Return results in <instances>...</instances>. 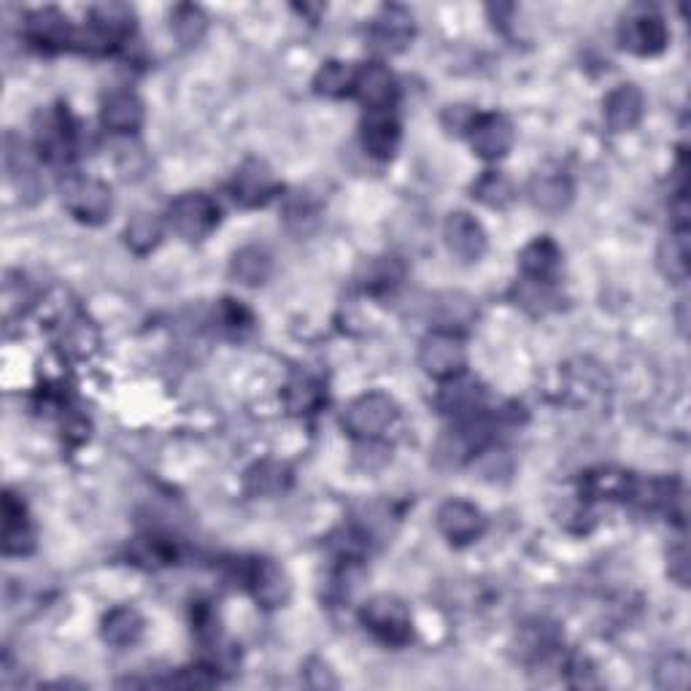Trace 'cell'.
<instances>
[{
  "mask_svg": "<svg viewBox=\"0 0 691 691\" xmlns=\"http://www.w3.org/2000/svg\"><path fill=\"white\" fill-rule=\"evenodd\" d=\"M159 241H163V225H159V219L154 217V214L138 212L136 217L127 222L125 243L130 252L141 254L143 257V254L154 252V248L159 246Z\"/></svg>",
  "mask_w": 691,
  "mask_h": 691,
  "instance_id": "cell-35",
  "label": "cell"
},
{
  "mask_svg": "<svg viewBox=\"0 0 691 691\" xmlns=\"http://www.w3.org/2000/svg\"><path fill=\"white\" fill-rule=\"evenodd\" d=\"M36 549V535L27 524V513L22 500H16L11 491L3 497V554L22 556Z\"/></svg>",
  "mask_w": 691,
  "mask_h": 691,
  "instance_id": "cell-19",
  "label": "cell"
},
{
  "mask_svg": "<svg viewBox=\"0 0 691 691\" xmlns=\"http://www.w3.org/2000/svg\"><path fill=\"white\" fill-rule=\"evenodd\" d=\"M473 197L478 203L489 208H508L513 201H516V187L500 170H486V174L478 176V181L473 184Z\"/></svg>",
  "mask_w": 691,
  "mask_h": 691,
  "instance_id": "cell-33",
  "label": "cell"
},
{
  "mask_svg": "<svg viewBox=\"0 0 691 691\" xmlns=\"http://www.w3.org/2000/svg\"><path fill=\"white\" fill-rule=\"evenodd\" d=\"M406 279V265L400 257H375L364 265L362 286L370 295H389Z\"/></svg>",
  "mask_w": 691,
  "mask_h": 691,
  "instance_id": "cell-30",
  "label": "cell"
},
{
  "mask_svg": "<svg viewBox=\"0 0 691 691\" xmlns=\"http://www.w3.org/2000/svg\"><path fill=\"white\" fill-rule=\"evenodd\" d=\"M284 402L295 417L317 413L324 402V384L319 379H313L311 373L292 375V381L284 389Z\"/></svg>",
  "mask_w": 691,
  "mask_h": 691,
  "instance_id": "cell-28",
  "label": "cell"
},
{
  "mask_svg": "<svg viewBox=\"0 0 691 691\" xmlns=\"http://www.w3.org/2000/svg\"><path fill=\"white\" fill-rule=\"evenodd\" d=\"M143 116H146V108H143L141 98L136 92H112V95L103 101L101 108V119L108 130L116 132V136H130L138 127L143 125Z\"/></svg>",
  "mask_w": 691,
  "mask_h": 691,
  "instance_id": "cell-21",
  "label": "cell"
},
{
  "mask_svg": "<svg viewBox=\"0 0 691 691\" xmlns=\"http://www.w3.org/2000/svg\"><path fill=\"white\" fill-rule=\"evenodd\" d=\"M143 627H146V624H143V616L136 607L119 605L103 616L101 632L103 640H106L108 645H114V649H130V645H136L138 640H141Z\"/></svg>",
  "mask_w": 691,
  "mask_h": 691,
  "instance_id": "cell-23",
  "label": "cell"
},
{
  "mask_svg": "<svg viewBox=\"0 0 691 691\" xmlns=\"http://www.w3.org/2000/svg\"><path fill=\"white\" fill-rule=\"evenodd\" d=\"M645 114V98L638 85H618L602 101V116L607 130L629 132L640 125Z\"/></svg>",
  "mask_w": 691,
  "mask_h": 691,
  "instance_id": "cell-17",
  "label": "cell"
},
{
  "mask_svg": "<svg viewBox=\"0 0 691 691\" xmlns=\"http://www.w3.org/2000/svg\"><path fill=\"white\" fill-rule=\"evenodd\" d=\"M656 265L673 284H683L689 279V230H676L660 243Z\"/></svg>",
  "mask_w": 691,
  "mask_h": 691,
  "instance_id": "cell-26",
  "label": "cell"
},
{
  "mask_svg": "<svg viewBox=\"0 0 691 691\" xmlns=\"http://www.w3.org/2000/svg\"><path fill=\"white\" fill-rule=\"evenodd\" d=\"M670 565H667V573H670V578L676 580L678 586H687L689 584V554H687V546H676V549H670Z\"/></svg>",
  "mask_w": 691,
  "mask_h": 691,
  "instance_id": "cell-43",
  "label": "cell"
},
{
  "mask_svg": "<svg viewBox=\"0 0 691 691\" xmlns=\"http://www.w3.org/2000/svg\"><path fill=\"white\" fill-rule=\"evenodd\" d=\"M618 41L638 57H656L670 43V30L662 14L651 5H632L618 22Z\"/></svg>",
  "mask_w": 691,
  "mask_h": 691,
  "instance_id": "cell-1",
  "label": "cell"
},
{
  "mask_svg": "<svg viewBox=\"0 0 691 691\" xmlns=\"http://www.w3.org/2000/svg\"><path fill=\"white\" fill-rule=\"evenodd\" d=\"M481 397H484V389L475 381L457 375L440 392L438 406L444 413H473L481 406Z\"/></svg>",
  "mask_w": 691,
  "mask_h": 691,
  "instance_id": "cell-34",
  "label": "cell"
},
{
  "mask_svg": "<svg viewBox=\"0 0 691 691\" xmlns=\"http://www.w3.org/2000/svg\"><path fill=\"white\" fill-rule=\"evenodd\" d=\"M364 629L386 645H406L413 635V618L406 602L395 594H375L359 611Z\"/></svg>",
  "mask_w": 691,
  "mask_h": 691,
  "instance_id": "cell-3",
  "label": "cell"
},
{
  "mask_svg": "<svg viewBox=\"0 0 691 691\" xmlns=\"http://www.w3.org/2000/svg\"><path fill=\"white\" fill-rule=\"evenodd\" d=\"M33 136H36V152L41 154L47 163L60 165L74 154L76 127L68 108H41V112L36 114V121H33Z\"/></svg>",
  "mask_w": 691,
  "mask_h": 691,
  "instance_id": "cell-5",
  "label": "cell"
},
{
  "mask_svg": "<svg viewBox=\"0 0 691 691\" xmlns=\"http://www.w3.org/2000/svg\"><path fill=\"white\" fill-rule=\"evenodd\" d=\"M573 181L565 170L543 168L535 170L527 184V197L538 212L562 214L573 203Z\"/></svg>",
  "mask_w": 691,
  "mask_h": 691,
  "instance_id": "cell-13",
  "label": "cell"
},
{
  "mask_svg": "<svg viewBox=\"0 0 691 691\" xmlns=\"http://www.w3.org/2000/svg\"><path fill=\"white\" fill-rule=\"evenodd\" d=\"M170 228L184 241H206L219 225V206L206 192H184L168 208Z\"/></svg>",
  "mask_w": 691,
  "mask_h": 691,
  "instance_id": "cell-4",
  "label": "cell"
},
{
  "mask_svg": "<svg viewBox=\"0 0 691 691\" xmlns=\"http://www.w3.org/2000/svg\"><path fill=\"white\" fill-rule=\"evenodd\" d=\"M290 484L292 470L281 462H257L246 473V491L254 497H279Z\"/></svg>",
  "mask_w": 691,
  "mask_h": 691,
  "instance_id": "cell-31",
  "label": "cell"
},
{
  "mask_svg": "<svg viewBox=\"0 0 691 691\" xmlns=\"http://www.w3.org/2000/svg\"><path fill=\"white\" fill-rule=\"evenodd\" d=\"M248 589H252L254 600L263 607L273 611V607H284L292 597V580L286 576L284 567L273 560H257L252 562L246 573Z\"/></svg>",
  "mask_w": 691,
  "mask_h": 691,
  "instance_id": "cell-14",
  "label": "cell"
},
{
  "mask_svg": "<svg viewBox=\"0 0 691 691\" xmlns=\"http://www.w3.org/2000/svg\"><path fill=\"white\" fill-rule=\"evenodd\" d=\"M419 364L427 375L440 381H451L468 368V348L457 333L435 330L419 344Z\"/></svg>",
  "mask_w": 691,
  "mask_h": 691,
  "instance_id": "cell-7",
  "label": "cell"
},
{
  "mask_svg": "<svg viewBox=\"0 0 691 691\" xmlns=\"http://www.w3.org/2000/svg\"><path fill=\"white\" fill-rule=\"evenodd\" d=\"M413 14L402 5H384L368 27V43L379 54H400L413 41Z\"/></svg>",
  "mask_w": 691,
  "mask_h": 691,
  "instance_id": "cell-8",
  "label": "cell"
},
{
  "mask_svg": "<svg viewBox=\"0 0 691 691\" xmlns=\"http://www.w3.org/2000/svg\"><path fill=\"white\" fill-rule=\"evenodd\" d=\"M513 141H516V132L511 119L502 114H481L470 127V146L484 159H502L511 152Z\"/></svg>",
  "mask_w": 691,
  "mask_h": 691,
  "instance_id": "cell-12",
  "label": "cell"
},
{
  "mask_svg": "<svg viewBox=\"0 0 691 691\" xmlns=\"http://www.w3.org/2000/svg\"><path fill=\"white\" fill-rule=\"evenodd\" d=\"M475 116L478 114H473V108L470 106H449L444 112V125L449 132H470Z\"/></svg>",
  "mask_w": 691,
  "mask_h": 691,
  "instance_id": "cell-42",
  "label": "cell"
},
{
  "mask_svg": "<svg viewBox=\"0 0 691 691\" xmlns=\"http://www.w3.org/2000/svg\"><path fill=\"white\" fill-rule=\"evenodd\" d=\"M430 313H433V319L438 322L440 330L455 333V328L460 330L473 324V319L478 317V308H475V303L470 300L468 295H462V292H444V295L435 297Z\"/></svg>",
  "mask_w": 691,
  "mask_h": 691,
  "instance_id": "cell-27",
  "label": "cell"
},
{
  "mask_svg": "<svg viewBox=\"0 0 691 691\" xmlns=\"http://www.w3.org/2000/svg\"><path fill=\"white\" fill-rule=\"evenodd\" d=\"M562 265V248L551 241L549 235H540L529 241L519 254V268H522L524 279L535 281H551Z\"/></svg>",
  "mask_w": 691,
  "mask_h": 691,
  "instance_id": "cell-22",
  "label": "cell"
},
{
  "mask_svg": "<svg viewBox=\"0 0 691 691\" xmlns=\"http://www.w3.org/2000/svg\"><path fill=\"white\" fill-rule=\"evenodd\" d=\"M284 222L290 230L308 232L313 228V225L319 222V206L306 195V192H297L295 197H290V201H286Z\"/></svg>",
  "mask_w": 691,
  "mask_h": 691,
  "instance_id": "cell-38",
  "label": "cell"
},
{
  "mask_svg": "<svg viewBox=\"0 0 691 691\" xmlns=\"http://www.w3.org/2000/svg\"><path fill=\"white\" fill-rule=\"evenodd\" d=\"M219 313H222L225 328H230V330H241V328H248V324H252V313L232 300H225L222 306H219Z\"/></svg>",
  "mask_w": 691,
  "mask_h": 691,
  "instance_id": "cell-44",
  "label": "cell"
},
{
  "mask_svg": "<svg viewBox=\"0 0 691 691\" xmlns=\"http://www.w3.org/2000/svg\"><path fill=\"white\" fill-rule=\"evenodd\" d=\"M354 76H357V71L348 68L346 63L333 60V63H324L322 68H319L313 87H317L319 95L324 98H344L348 92H354Z\"/></svg>",
  "mask_w": 691,
  "mask_h": 691,
  "instance_id": "cell-36",
  "label": "cell"
},
{
  "mask_svg": "<svg viewBox=\"0 0 691 691\" xmlns=\"http://www.w3.org/2000/svg\"><path fill=\"white\" fill-rule=\"evenodd\" d=\"M273 273V257L265 246H243L232 254L230 276L243 286H259Z\"/></svg>",
  "mask_w": 691,
  "mask_h": 691,
  "instance_id": "cell-24",
  "label": "cell"
},
{
  "mask_svg": "<svg viewBox=\"0 0 691 691\" xmlns=\"http://www.w3.org/2000/svg\"><path fill=\"white\" fill-rule=\"evenodd\" d=\"M176 556L174 546L165 538H141V543L136 546V560L146 567H157V565H168Z\"/></svg>",
  "mask_w": 691,
  "mask_h": 691,
  "instance_id": "cell-41",
  "label": "cell"
},
{
  "mask_svg": "<svg viewBox=\"0 0 691 691\" xmlns=\"http://www.w3.org/2000/svg\"><path fill=\"white\" fill-rule=\"evenodd\" d=\"M5 174L9 181L22 192V197L33 195L36 197L41 192V181H38L36 165L27 157V149L20 138L5 136Z\"/></svg>",
  "mask_w": 691,
  "mask_h": 691,
  "instance_id": "cell-25",
  "label": "cell"
},
{
  "mask_svg": "<svg viewBox=\"0 0 691 691\" xmlns=\"http://www.w3.org/2000/svg\"><path fill=\"white\" fill-rule=\"evenodd\" d=\"M279 190L281 184L276 179L273 168L268 163H263V159H246L230 181L232 201L243 208L268 206L279 195Z\"/></svg>",
  "mask_w": 691,
  "mask_h": 691,
  "instance_id": "cell-9",
  "label": "cell"
},
{
  "mask_svg": "<svg viewBox=\"0 0 691 691\" xmlns=\"http://www.w3.org/2000/svg\"><path fill=\"white\" fill-rule=\"evenodd\" d=\"M208 20L197 5H176L174 16H170V30L179 38L184 47H192V43L201 41L206 36Z\"/></svg>",
  "mask_w": 691,
  "mask_h": 691,
  "instance_id": "cell-37",
  "label": "cell"
},
{
  "mask_svg": "<svg viewBox=\"0 0 691 691\" xmlns=\"http://www.w3.org/2000/svg\"><path fill=\"white\" fill-rule=\"evenodd\" d=\"M440 535L455 546H468L478 540L486 529V519L481 508L468 500H446L435 513Z\"/></svg>",
  "mask_w": 691,
  "mask_h": 691,
  "instance_id": "cell-10",
  "label": "cell"
},
{
  "mask_svg": "<svg viewBox=\"0 0 691 691\" xmlns=\"http://www.w3.org/2000/svg\"><path fill=\"white\" fill-rule=\"evenodd\" d=\"M516 300L522 303L524 308H533V311H546L549 303H556V295L554 290H551V281L524 279L522 284L516 286Z\"/></svg>",
  "mask_w": 691,
  "mask_h": 691,
  "instance_id": "cell-40",
  "label": "cell"
},
{
  "mask_svg": "<svg viewBox=\"0 0 691 691\" xmlns=\"http://www.w3.org/2000/svg\"><path fill=\"white\" fill-rule=\"evenodd\" d=\"M689 670L691 667H689L687 656H681V654L665 656V660L656 665V687L667 689V691L689 689V681H691Z\"/></svg>",
  "mask_w": 691,
  "mask_h": 691,
  "instance_id": "cell-39",
  "label": "cell"
},
{
  "mask_svg": "<svg viewBox=\"0 0 691 691\" xmlns=\"http://www.w3.org/2000/svg\"><path fill=\"white\" fill-rule=\"evenodd\" d=\"M444 241L460 263H478L486 254V230L473 214L451 212L444 225Z\"/></svg>",
  "mask_w": 691,
  "mask_h": 691,
  "instance_id": "cell-11",
  "label": "cell"
},
{
  "mask_svg": "<svg viewBox=\"0 0 691 691\" xmlns=\"http://www.w3.org/2000/svg\"><path fill=\"white\" fill-rule=\"evenodd\" d=\"M635 484L638 481L632 478L629 473L616 468H600V470H591L584 481V489L589 491L594 500H627L632 497Z\"/></svg>",
  "mask_w": 691,
  "mask_h": 691,
  "instance_id": "cell-29",
  "label": "cell"
},
{
  "mask_svg": "<svg viewBox=\"0 0 691 691\" xmlns=\"http://www.w3.org/2000/svg\"><path fill=\"white\" fill-rule=\"evenodd\" d=\"M354 95L359 98L368 112H389L397 95V81L392 71L381 63H368L357 68L354 76Z\"/></svg>",
  "mask_w": 691,
  "mask_h": 691,
  "instance_id": "cell-15",
  "label": "cell"
},
{
  "mask_svg": "<svg viewBox=\"0 0 691 691\" xmlns=\"http://www.w3.org/2000/svg\"><path fill=\"white\" fill-rule=\"evenodd\" d=\"M362 146L370 157L389 159L400 146V125L389 112H368L362 121Z\"/></svg>",
  "mask_w": 691,
  "mask_h": 691,
  "instance_id": "cell-20",
  "label": "cell"
},
{
  "mask_svg": "<svg viewBox=\"0 0 691 691\" xmlns=\"http://www.w3.org/2000/svg\"><path fill=\"white\" fill-rule=\"evenodd\" d=\"M60 192H63V206L68 208V214H74L79 222L103 225L112 217V190H108V184H103L101 179L71 176Z\"/></svg>",
  "mask_w": 691,
  "mask_h": 691,
  "instance_id": "cell-6",
  "label": "cell"
},
{
  "mask_svg": "<svg viewBox=\"0 0 691 691\" xmlns=\"http://www.w3.org/2000/svg\"><path fill=\"white\" fill-rule=\"evenodd\" d=\"M397 422V402L384 392H364L357 400L348 402L344 413V430L351 438L375 444L389 433L392 424Z\"/></svg>",
  "mask_w": 691,
  "mask_h": 691,
  "instance_id": "cell-2",
  "label": "cell"
},
{
  "mask_svg": "<svg viewBox=\"0 0 691 691\" xmlns=\"http://www.w3.org/2000/svg\"><path fill=\"white\" fill-rule=\"evenodd\" d=\"M519 656L524 662H543L546 656L554 654L556 645H560V632H556L551 624H527V627L519 632L516 638Z\"/></svg>",
  "mask_w": 691,
  "mask_h": 691,
  "instance_id": "cell-32",
  "label": "cell"
},
{
  "mask_svg": "<svg viewBox=\"0 0 691 691\" xmlns=\"http://www.w3.org/2000/svg\"><path fill=\"white\" fill-rule=\"evenodd\" d=\"M136 30V11L127 3H98L90 11V36L103 47H116Z\"/></svg>",
  "mask_w": 691,
  "mask_h": 691,
  "instance_id": "cell-16",
  "label": "cell"
},
{
  "mask_svg": "<svg viewBox=\"0 0 691 691\" xmlns=\"http://www.w3.org/2000/svg\"><path fill=\"white\" fill-rule=\"evenodd\" d=\"M25 36L38 49H65L74 41V25L57 9H36L25 16Z\"/></svg>",
  "mask_w": 691,
  "mask_h": 691,
  "instance_id": "cell-18",
  "label": "cell"
}]
</instances>
